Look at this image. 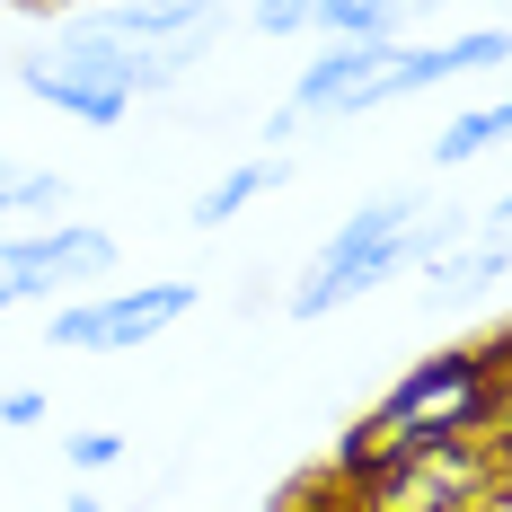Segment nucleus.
I'll return each instance as SVG.
<instances>
[{"instance_id": "obj_9", "label": "nucleus", "mask_w": 512, "mask_h": 512, "mask_svg": "<svg viewBox=\"0 0 512 512\" xmlns=\"http://www.w3.org/2000/svg\"><path fill=\"white\" fill-rule=\"evenodd\" d=\"M283 177H292V159H283V151L248 159V168H230V177H212V186H204V204H195V230H230V221H239L256 195H274Z\"/></svg>"}, {"instance_id": "obj_11", "label": "nucleus", "mask_w": 512, "mask_h": 512, "mask_svg": "<svg viewBox=\"0 0 512 512\" xmlns=\"http://www.w3.org/2000/svg\"><path fill=\"white\" fill-rule=\"evenodd\" d=\"M504 133H512V106H504V98H477L468 115H451V124L433 133V168H468V159L495 151Z\"/></svg>"}, {"instance_id": "obj_4", "label": "nucleus", "mask_w": 512, "mask_h": 512, "mask_svg": "<svg viewBox=\"0 0 512 512\" xmlns=\"http://www.w3.org/2000/svg\"><path fill=\"white\" fill-rule=\"evenodd\" d=\"M18 89L45 98L53 115H71V124H124V106H133V53L89 36V27H62V36H45L18 62Z\"/></svg>"}, {"instance_id": "obj_13", "label": "nucleus", "mask_w": 512, "mask_h": 512, "mask_svg": "<svg viewBox=\"0 0 512 512\" xmlns=\"http://www.w3.org/2000/svg\"><path fill=\"white\" fill-rule=\"evenodd\" d=\"M71 186L53 168H27V159H0V212H62Z\"/></svg>"}, {"instance_id": "obj_2", "label": "nucleus", "mask_w": 512, "mask_h": 512, "mask_svg": "<svg viewBox=\"0 0 512 512\" xmlns=\"http://www.w3.org/2000/svg\"><path fill=\"white\" fill-rule=\"evenodd\" d=\"M512 486L504 433L477 442H415V451H380V460L336 486L345 512H477L486 495Z\"/></svg>"}, {"instance_id": "obj_10", "label": "nucleus", "mask_w": 512, "mask_h": 512, "mask_svg": "<svg viewBox=\"0 0 512 512\" xmlns=\"http://www.w3.org/2000/svg\"><path fill=\"white\" fill-rule=\"evenodd\" d=\"M371 53H380V45H327L301 80H292V98H283V106H292V115H336V98L371 71Z\"/></svg>"}, {"instance_id": "obj_5", "label": "nucleus", "mask_w": 512, "mask_h": 512, "mask_svg": "<svg viewBox=\"0 0 512 512\" xmlns=\"http://www.w3.org/2000/svg\"><path fill=\"white\" fill-rule=\"evenodd\" d=\"M204 301L195 283H142V292H98V301L53 309V345L62 354H142L151 336H168L186 309Z\"/></svg>"}, {"instance_id": "obj_18", "label": "nucleus", "mask_w": 512, "mask_h": 512, "mask_svg": "<svg viewBox=\"0 0 512 512\" xmlns=\"http://www.w3.org/2000/svg\"><path fill=\"white\" fill-rule=\"evenodd\" d=\"M27 292H18V265H9V239H0V309H18Z\"/></svg>"}, {"instance_id": "obj_1", "label": "nucleus", "mask_w": 512, "mask_h": 512, "mask_svg": "<svg viewBox=\"0 0 512 512\" xmlns=\"http://www.w3.org/2000/svg\"><path fill=\"white\" fill-rule=\"evenodd\" d=\"M504 336H477V345H451V354H424L362 415L380 433V451H415V442H477V433H504L512 415V380H504Z\"/></svg>"}, {"instance_id": "obj_16", "label": "nucleus", "mask_w": 512, "mask_h": 512, "mask_svg": "<svg viewBox=\"0 0 512 512\" xmlns=\"http://www.w3.org/2000/svg\"><path fill=\"white\" fill-rule=\"evenodd\" d=\"M0 424H45V389H0Z\"/></svg>"}, {"instance_id": "obj_6", "label": "nucleus", "mask_w": 512, "mask_h": 512, "mask_svg": "<svg viewBox=\"0 0 512 512\" xmlns=\"http://www.w3.org/2000/svg\"><path fill=\"white\" fill-rule=\"evenodd\" d=\"M495 62H504V27H468V36H451V45H380V53H371V71L336 98V115H371V106H389V98L442 89V80L495 71Z\"/></svg>"}, {"instance_id": "obj_7", "label": "nucleus", "mask_w": 512, "mask_h": 512, "mask_svg": "<svg viewBox=\"0 0 512 512\" xmlns=\"http://www.w3.org/2000/svg\"><path fill=\"white\" fill-rule=\"evenodd\" d=\"M9 265H18V292H62V283H106L115 274V239L98 221H45L27 239H9Z\"/></svg>"}, {"instance_id": "obj_19", "label": "nucleus", "mask_w": 512, "mask_h": 512, "mask_svg": "<svg viewBox=\"0 0 512 512\" xmlns=\"http://www.w3.org/2000/svg\"><path fill=\"white\" fill-rule=\"evenodd\" d=\"M62 512H106V504H98V495H62Z\"/></svg>"}, {"instance_id": "obj_20", "label": "nucleus", "mask_w": 512, "mask_h": 512, "mask_svg": "<svg viewBox=\"0 0 512 512\" xmlns=\"http://www.w3.org/2000/svg\"><path fill=\"white\" fill-rule=\"evenodd\" d=\"M477 512H512V486H504V495H486V504H477Z\"/></svg>"}, {"instance_id": "obj_12", "label": "nucleus", "mask_w": 512, "mask_h": 512, "mask_svg": "<svg viewBox=\"0 0 512 512\" xmlns=\"http://www.w3.org/2000/svg\"><path fill=\"white\" fill-rule=\"evenodd\" d=\"M433 283H442V292H468V283H504V221L486 212V230H477L468 248L433 239Z\"/></svg>"}, {"instance_id": "obj_3", "label": "nucleus", "mask_w": 512, "mask_h": 512, "mask_svg": "<svg viewBox=\"0 0 512 512\" xmlns=\"http://www.w3.org/2000/svg\"><path fill=\"white\" fill-rule=\"evenodd\" d=\"M415 256V195H371L362 212H345V230L327 239V248L309 256V274L292 283V318H327V309L362 301L380 274H398Z\"/></svg>"}, {"instance_id": "obj_14", "label": "nucleus", "mask_w": 512, "mask_h": 512, "mask_svg": "<svg viewBox=\"0 0 512 512\" xmlns=\"http://www.w3.org/2000/svg\"><path fill=\"white\" fill-rule=\"evenodd\" d=\"M62 460L98 477V468H115V460H124V433H71V442H62Z\"/></svg>"}, {"instance_id": "obj_8", "label": "nucleus", "mask_w": 512, "mask_h": 512, "mask_svg": "<svg viewBox=\"0 0 512 512\" xmlns=\"http://www.w3.org/2000/svg\"><path fill=\"white\" fill-rule=\"evenodd\" d=\"M71 27H89L106 45L142 53V45H212L221 36V9L212 0H106L89 18H71Z\"/></svg>"}, {"instance_id": "obj_17", "label": "nucleus", "mask_w": 512, "mask_h": 512, "mask_svg": "<svg viewBox=\"0 0 512 512\" xmlns=\"http://www.w3.org/2000/svg\"><path fill=\"white\" fill-rule=\"evenodd\" d=\"M283 512H345V504H336V486L318 477V486H292V504H283Z\"/></svg>"}, {"instance_id": "obj_15", "label": "nucleus", "mask_w": 512, "mask_h": 512, "mask_svg": "<svg viewBox=\"0 0 512 512\" xmlns=\"http://www.w3.org/2000/svg\"><path fill=\"white\" fill-rule=\"evenodd\" d=\"M309 18H318V0H256V27L265 36H301Z\"/></svg>"}]
</instances>
